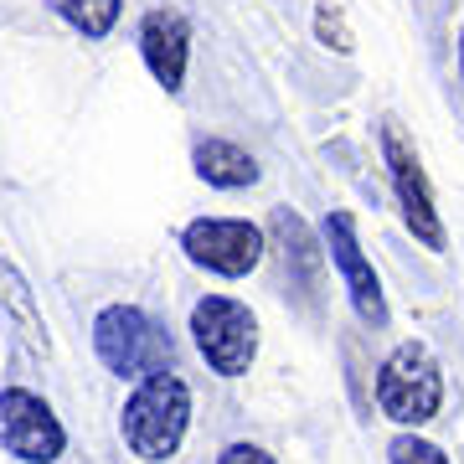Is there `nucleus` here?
<instances>
[{"instance_id":"6e6552de","label":"nucleus","mask_w":464,"mask_h":464,"mask_svg":"<svg viewBox=\"0 0 464 464\" xmlns=\"http://www.w3.org/2000/svg\"><path fill=\"white\" fill-rule=\"evenodd\" d=\"M325 253L335 258L341 279H346V295H351V304H356V315H362L366 325H387L382 279H377V268L366 264L362 243H356V222H351V212H331V217H325Z\"/></svg>"},{"instance_id":"f8f14e48","label":"nucleus","mask_w":464,"mask_h":464,"mask_svg":"<svg viewBox=\"0 0 464 464\" xmlns=\"http://www.w3.org/2000/svg\"><path fill=\"white\" fill-rule=\"evenodd\" d=\"M274 232H279V243H284V268H289V279L299 284V295L310 299L315 295V284H320V248L310 243V227L299 222L295 212H274Z\"/></svg>"},{"instance_id":"f257e3e1","label":"nucleus","mask_w":464,"mask_h":464,"mask_svg":"<svg viewBox=\"0 0 464 464\" xmlns=\"http://www.w3.org/2000/svg\"><path fill=\"white\" fill-rule=\"evenodd\" d=\"M186 423H191V387L176 372L140 382L130 392V402H124V418H119L124 444L134 449V459L145 464L170 459L186 439Z\"/></svg>"},{"instance_id":"20e7f679","label":"nucleus","mask_w":464,"mask_h":464,"mask_svg":"<svg viewBox=\"0 0 464 464\" xmlns=\"http://www.w3.org/2000/svg\"><path fill=\"white\" fill-rule=\"evenodd\" d=\"M191 335L217 377H243L258 356V320L248 304L227 295H207L191 304Z\"/></svg>"},{"instance_id":"dca6fc26","label":"nucleus","mask_w":464,"mask_h":464,"mask_svg":"<svg viewBox=\"0 0 464 464\" xmlns=\"http://www.w3.org/2000/svg\"><path fill=\"white\" fill-rule=\"evenodd\" d=\"M217 464H279L274 454H264L258 444H227L217 454Z\"/></svg>"},{"instance_id":"4468645a","label":"nucleus","mask_w":464,"mask_h":464,"mask_svg":"<svg viewBox=\"0 0 464 464\" xmlns=\"http://www.w3.org/2000/svg\"><path fill=\"white\" fill-rule=\"evenodd\" d=\"M392 464H449L444 449L429 444V439H418V433H402V439H392Z\"/></svg>"},{"instance_id":"9b49d317","label":"nucleus","mask_w":464,"mask_h":464,"mask_svg":"<svg viewBox=\"0 0 464 464\" xmlns=\"http://www.w3.org/2000/svg\"><path fill=\"white\" fill-rule=\"evenodd\" d=\"M0 310L16 320L21 341L32 351H47V320H42V310H36V295L32 284L21 279V268L11 264V258H0Z\"/></svg>"},{"instance_id":"39448f33","label":"nucleus","mask_w":464,"mask_h":464,"mask_svg":"<svg viewBox=\"0 0 464 464\" xmlns=\"http://www.w3.org/2000/svg\"><path fill=\"white\" fill-rule=\"evenodd\" d=\"M181 248L207 274L243 279L264 258V232L253 227V222H237V217H197V222H186Z\"/></svg>"},{"instance_id":"2eb2a0df","label":"nucleus","mask_w":464,"mask_h":464,"mask_svg":"<svg viewBox=\"0 0 464 464\" xmlns=\"http://www.w3.org/2000/svg\"><path fill=\"white\" fill-rule=\"evenodd\" d=\"M315 32L325 36V47H335V52H351V32L341 26V11H335L331 0H320V5H315Z\"/></svg>"},{"instance_id":"ddd939ff","label":"nucleus","mask_w":464,"mask_h":464,"mask_svg":"<svg viewBox=\"0 0 464 464\" xmlns=\"http://www.w3.org/2000/svg\"><path fill=\"white\" fill-rule=\"evenodd\" d=\"M47 5L72 26V32H83L88 42L109 36L114 32V21H119V0H47Z\"/></svg>"},{"instance_id":"9d476101","label":"nucleus","mask_w":464,"mask_h":464,"mask_svg":"<svg viewBox=\"0 0 464 464\" xmlns=\"http://www.w3.org/2000/svg\"><path fill=\"white\" fill-rule=\"evenodd\" d=\"M191 166L207 186L217 191H243V186L258 181V160H253L243 145H232V140H201L191 150Z\"/></svg>"},{"instance_id":"f3484780","label":"nucleus","mask_w":464,"mask_h":464,"mask_svg":"<svg viewBox=\"0 0 464 464\" xmlns=\"http://www.w3.org/2000/svg\"><path fill=\"white\" fill-rule=\"evenodd\" d=\"M459 72H464V36H459Z\"/></svg>"},{"instance_id":"f03ea898","label":"nucleus","mask_w":464,"mask_h":464,"mask_svg":"<svg viewBox=\"0 0 464 464\" xmlns=\"http://www.w3.org/2000/svg\"><path fill=\"white\" fill-rule=\"evenodd\" d=\"M93 351L99 362L114 372V377L130 382H150V377H166L170 362H176V346L170 335L134 304H109L93 320Z\"/></svg>"},{"instance_id":"7ed1b4c3","label":"nucleus","mask_w":464,"mask_h":464,"mask_svg":"<svg viewBox=\"0 0 464 464\" xmlns=\"http://www.w3.org/2000/svg\"><path fill=\"white\" fill-rule=\"evenodd\" d=\"M439 402H444V377H439V362L429 356V346H418V341H402L377 372V408L392 423H429L439 413Z\"/></svg>"},{"instance_id":"423d86ee","label":"nucleus","mask_w":464,"mask_h":464,"mask_svg":"<svg viewBox=\"0 0 464 464\" xmlns=\"http://www.w3.org/2000/svg\"><path fill=\"white\" fill-rule=\"evenodd\" d=\"M0 449L16 454L21 464H52L67 449V433L47 398H36L26 387H5L0 392Z\"/></svg>"},{"instance_id":"0eeeda50","label":"nucleus","mask_w":464,"mask_h":464,"mask_svg":"<svg viewBox=\"0 0 464 464\" xmlns=\"http://www.w3.org/2000/svg\"><path fill=\"white\" fill-rule=\"evenodd\" d=\"M382 155H387V176H392V191H398V207H402L408 232H413L423 248L444 253V222H439V207H433L429 176H423V166H418L413 145L398 134V124H382Z\"/></svg>"},{"instance_id":"1a4fd4ad","label":"nucleus","mask_w":464,"mask_h":464,"mask_svg":"<svg viewBox=\"0 0 464 464\" xmlns=\"http://www.w3.org/2000/svg\"><path fill=\"white\" fill-rule=\"evenodd\" d=\"M140 57H145L150 78L166 88V93H181L186 57H191V26L176 11H150L140 21Z\"/></svg>"}]
</instances>
